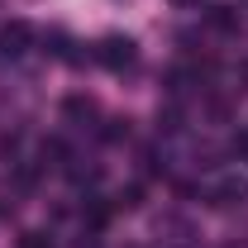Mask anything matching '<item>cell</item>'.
Instances as JSON below:
<instances>
[{"label":"cell","instance_id":"cell-5","mask_svg":"<svg viewBox=\"0 0 248 248\" xmlns=\"http://www.w3.org/2000/svg\"><path fill=\"white\" fill-rule=\"evenodd\" d=\"M205 24L215 33H234L239 29V10H234V5H210V10H205Z\"/></svg>","mask_w":248,"mask_h":248},{"label":"cell","instance_id":"cell-12","mask_svg":"<svg viewBox=\"0 0 248 248\" xmlns=\"http://www.w3.org/2000/svg\"><path fill=\"white\" fill-rule=\"evenodd\" d=\"M172 5H201V0H172Z\"/></svg>","mask_w":248,"mask_h":248},{"label":"cell","instance_id":"cell-3","mask_svg":"<svg viewBox=\"0 0 248 248\" xmlns=\"http://www.w3.org/2000/svg\"><path fill=\"white\" fill-rule=\"evenodd\" d=\"M29 38H33V29L24 24V19H10V24L0 29V53H10V58H19V53L29 48Z\"/></svg>","mask_w":248,"mask_h":248},{"label":"cell","instance_id":"cell-7","mask_svg":"<svg viewBox=\"0 0 248 248\" xmlns=\"http://www.w3.org/2000/svg\"><path fill=\"white\" fill-rule=\"evenodd\" d=\"M100 139H105V143H120V139H129V120H124V115H115V120H105V129H100Z\"/></svg>","mask_w":248,"mask_h":248},{"label":"cell","instance_id":"cell-4","mask_svg":"<svg viewBox=\"0 0 248 248\" xmlns=\"http://www.w3.org/2000/svg\"><path fill=\"white\" fill-rule=\"evenodd\" d=\"M62 115H67L72 124H86V120L100 115V105H95L91 95H67V100H62Z\"/></svg>","mask_w":248,"mask_h":248},{"label":"cell","instance_id":"cell-11","mask_svg":"<svg viewBox=\"0 0 248 248\" xmlns=\"http://www.w3.org/2000/svg\"><path fill=\"white\" fill-rule=\"evenodd\" d=\"M239 81H244V91H248V58L239 62Z\"/></svg>","mask_w":248,"mask_h":248},{"label":"cell","instance_id":"cell-8","mask_svg":"<svg viewBox=\"0 0 248 248\" xmlns=\"http://www.w3.org/2000/svg\"><path fill=\"white\" fill-rule=\"evenodd\" d=\"M139 205H143V186H124L115 196V210H139Z\"/></svg>","mask_w":248,"mask_h":248},{"label":"cell","instance_id":"cell-1","mask_svg":"<svg viewBox=\"0 0 248 248\" xmlns=\"http://www.w3.org/2000/svg\"><path fill=\"white\" fill-rule=\"evenodd\" d=\"M95 62H105L110 72H124V67H134V62H139V48H134V38L110 33V38H100V43H95Z\"/></svg>","mask_w":248,"mask_h":248},{"label":"cell","instance_id":"cell-10","mask_svg":"<svg viewBox=\"0 0 248 248\" xmlns=\"http://www.w3.org/2000/svg\"><path fill=\"white\" fill-rule=\"evenodd\" d=\"M19 248H48V239H43V234H24V239H19Z\"/></svg>","mask_w":248,"mask_h":248},{"label":"cell","instance_id":"cell-2","mask_svg":"<svg viewBox=\"0 0 248 248\" xmlns=\"http://www.w3.org/2000/svg\"><path fill=\"white\" fill-rule=\"evenodd\" d=\"M205 201H210L215 210H229V205L248 201V182H244V177H224V182H215L210 191H205Z\"/></svg>","mask_w":248,"mask_h":248},{"label":"cell","instance_id":"cell-9","mask_svg":"<svg viewBox=\"0 0 248 248\" xmlns=\"http://www.w3.org/2000/svg\"><path fill=\"white\" fill-rule=\"evenodd\" d=\"M48 157H53V162H62V157H67L62 139H48V143H43V162H48Z\"/></svg>","mask_w":248,"mask_h":248},{"label":"cell","instance_id":"cell-6","mask_svg":"<svg viewBox=\"0 0 248 248\" xmlns=\"http://www.w3.org/2000/svg\"><path fill=\"white\" fill-rule=\"evenodd\" d=\"M110 210H115V205H105L100 196H86V205H81V215H86V224H91V229H105Z\"/></svg>","mask_w":248,"mask_h":248}]
</instances>
